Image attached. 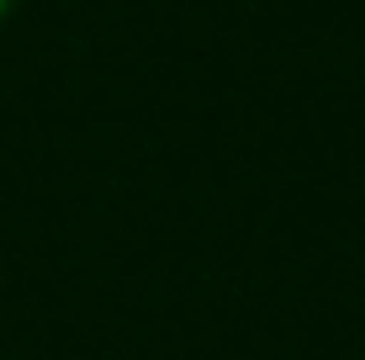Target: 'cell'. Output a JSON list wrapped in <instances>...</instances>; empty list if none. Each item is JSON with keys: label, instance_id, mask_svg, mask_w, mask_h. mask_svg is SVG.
I'll return each mask as SVG.
<instances>
[{"label": "cell", "instance_id": "6da1fadb", "mask_svg": "<svg viewBox=\"0 0 365 360\" xmlns=\"http://www.w3.org/2000/svg\"><path fill=\"white\" fill-rule=\"evenodd\" d=\"M11 6H16V0H0V16H6V11H11Z\"/></svg>", "mask_w": 365, "mask_h": 360}]
</instances>
